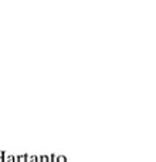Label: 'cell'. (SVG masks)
Instances as JSON below:
<instances>
[{
  "label": "cell",
  "mask_w": 156,
  "mask_h": 162,
  "mask_svg": "<svg viewBox=\"0 0 156 162\" xmlns=\"http://www.w3.org/2000/svg\"><path fill=\"white\" fill-rule=\"evenodd\" d=\"M4 162H16V158H14V155H7V154H4Z\"/></svg>",
  "instance_id": "1"
}]
</instances>
